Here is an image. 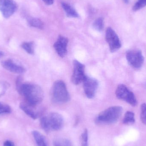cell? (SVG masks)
I'll list each match as a JSON object with an SVG mask.
<instances>
[{
    "mask_svg": "<svg viewBox=\"0 0 146 146\" xmlns=\"http://www.w3.org/2000/svg\"><path fill=\"white\" fill-rule=\"evenodd\" d=\"M42 1L47 5H52L54 2V0H42Z\"/></svg>",
    "mask_w": 146,
    "mask_h": 146,
    "instance_id": "obj_26",
    "label": "cell"
},
{
    "mask_svg": "<svg viewBox=\"0 0 146 146\" xmlns=\"http://www.w3.org/2000/svg\"><path fill=\"white\" fill-rule=\"evenodd\" d=\"M135 122V114L131 111H127L126 112L123 120V124L126 125H130Z\"/></svg>",
    "mask_w": 146,
    "mask_h": 146,
    "instance_id": "obj_17",
    "label": "cell"
},
{
    "mask_svg": "<svg viewBox=\"0 0 146 146\" xmlns=\"http://www.w3.org/2000/svg\"><path fill=\"white\" fill-rule=\"evenodd\" d=\"M73 66L72 81L75 85H78L83 82L86 76L85 74V66L76 60L73 62Z\"/></svg>",
    "mask_w": 146,
    "mask_h": 146,
    "instance_id": "obj_8",
    "label": "cell"
},
{
    "mask_svg": "<svg viewBox=\"0 0 146 146\" xmlns=\"http://www.w3.org/2000/svg\"><path fill=\"white\" fill-rule=\"evenodd\" d=\"M3 56V52H1V51H0V58H1Z\"/></svg>",
    "mask_w": 146,
    "mask_h": 146,
    "instance_id": "obj_27",
    "label": "cell"
},
{
    "mask_svg": "<svg viewBox=\"0 0 146 146\" xmlns=\"http://www.w3.org/2000/svg\"><path fill=\"white\" fill-rule=\"evenodd\" d=\"M126 58L129 66L135 69H138L142 67L145 57L142 51L140 50H130L126 53Z\"/></svg>",
    "mask_w": 146,
    "mask_h": 146,
    "instance_id": "obj_6",
    "label": "cell"
},
{
    "mask_svg": "<svg viewBox=\"0 0 146 146\" xmlns=\"http://www.w3.org/2000/svg\"><path fill=\"white\" fill-rule=\"evenodd\" d=\"M27 20V23L30 26L39 29H42L43 28V23L39 19L30 17H28Z\"/></svg>",
    "mask_w": 146,
    "mask_h": 146,
    "instance_id": "obj_16",
    "label": "cell"
},
{
    "mask_svg": "<svg viewBox=\"0 0 146 146\" xmlns=\"http://www.w3.org/2000/svg\"><path fill=\"white\" fill-rule=\"evenodd\" d=\"M18 91L24 96L26 102L33 106H36L43 99L42 89L36 84L31 83L22 84Z\"/></svg>",
    "mask_w": 146,
    "mask_h": 146,
    "instance_id": "obj_1",
    "label": "cell"
},
{
    "mask_svg": "<svg viewBox=\"0 0 146 146\" xmlns=\"http://www.w3.org/2000/svg\"><path fill=\"white\" fill-rule=\"evenodd\" d=\"M1 65L3 68L11 72L21 74L26 72V69L24 67L16 64L10 59L3 61L1 62Z\"/></svg>",
    "mask_w": 146,
    "mask_h": 146,
    "instance_id": "obj_12",
    "label": "cell"
},
{
    "mask_svg": "<svg viewBox=\"0 0 146 146\" xmlns=\"http://www.w3.org/2000/svg\"><path fill=\"white\" fill-rule=\"evenodd\" d=\"M123 109L120 106L109 107L100 113L96 119V122L100 124H110L116 122L122 113Z\"/></svg>",
    "mask_w": 146,
    "mask_h": 146,
    "instance_id": "obj_3",
    "label": "cell"
},
{
    "mask_svg": "<svg viewBox=\"0 0 146 146\" xmlns=\"http://www.w3.org/2000/svg\"><path fill=\"white\" fill-rule=\"evenodd\" d=\"M21 47L28 54H33L34 53V44L33 42H25L21 44Z\"/></svg>",
    "mask_w": 146,
    "mask_h": 146,
    "instance_id": "obj_19",
    "label": "cell"
},
{
    "mask_svg": "<svg viewBox=\"0 0 146 146\" xmlns=\"http://www.w3.org/2000/svg\"><path fill=\"white\" fill-rule=\"evenodd\" d=\"M106 39L112 53L116 52L121 47V43L115 32L111 27L107 28L106 32Z\"/></svg>",
    "mask_w": 146,
    "mask_h": 146,
    "instance_id": "obj_7",
    "label": "cell"
},
{
    "mask_svg": "<svg viewBox=\"0 0 146 146\" xmlns=\"http://www.w3.org/2000/svg\"><path fill=\"white\" fill-rule=\"evenodd\" d=\"M68 43V38L63 36H59L57 41L54 44V48L60 57L63 58L66 55Z\"/></svg>",
    "mask_w": 146,
    "mask_h": 146,
    "instance_id": "obj_11",
    "label": "cell"
},
{
    "mask_svg": "<svg viewBox=\"0 0 146 146\" xmlns=\"http://www.w3.org/2000/svg\"><path fill=\"white\" fill-rule=\"evenodd\" d=\"M141 120L144 124L146 125V104H142L141 107Z\"/></svg>",
    "mask_w": 146,
    "mask_h": 146,
    "instance_id": "obj_23",
    "label": "cell"
},
{
    "mask_svg": "<svg viewBox=\"0 0 146 146\" xmlns=\"http://www.w3.org/2000/svg\"><path fill=\"white\" fill-rule=\"evenodd\" d=\"M146 6V0H138L133 7L134 11L140 10Z\"/></svg>",
    "mask_w": 146,
    "mask_h": 146,
    "instance_id": "obj_22",
    "label": "cell"
},
{
    "mask_svg": "<svg viewBox=\"0 0 146 146\" xmlns=\"http://www.w3.org/2000/svg\"><path fill=\"white\" fill-rule=\"evenodd\" d=\"M115 94L118 99L125 101L132 106H135L138 104L134 94L123 84H120L117 86Z\"/></svg>",
    "mask_w": 146,
    "mask_h": 146,
    "instance_id": "obj_5",
    "label": "cell"
},
{
    "mask_svg": "<svg viewBox=\"0 0 146 146\" xmlns=\"http://www.w3.org/2000/svg\"><path fill=\"white\" fill-rule=\"evenodd\" d=\"M17 8V3L13 0H0V11L6 19L13 15Z\"/></svg>",
    "mask_w": 146,
    "mask_h": 146,
    "instance_id": "obj_10",
    "label": "cell"
},
{
    "mask_svg": "<svg viewBox=\"0 0 146 146\" xmlns=\"http://www.w3.org/2000/svg\"><path fill=\"white\" fill-rule=\"evenodd\" d=\"M36 106L31 105L26 102L22 103L20 104V108L27 115L35 120L38 117V113L36 110Z\"/></svg>",
    "mask_w": 146,
    "mask_h": 146,
    "instance_id": "obj_13",
    "label": "cell"
},
{
    "mask_svg": "<svg viewBox=\"0 0 146 146\" xmlns=\"http://www.w3.org/2000/svg\"><path fill=\"white\" fill-rule=\"evenodd\" d=\"M33 135L37 146H48L46 138L41 133L36 130L32 132Z\"/></svg>",
    "mask_w": 146,
    "mask_h": 146,
    "instance_id": "obj_14",
    "label": "cell"
},
{
    "mask_svg": "<svg viewBox=\"0 0 146 146\" xmlns=\"http://www.w3.org/2000/svg\"><path fill=\"white\" fill-rule=\"evenodd\" d=\"M93 27L95 30L98 31H102L104 28V19L100 17L97 19L94 22Z\"/></svg>",
    "mask_w": 146,
    "mask_h": 146,
    "instance_id": "obj_20",
    "label": "cell"
},
{
    "mask_svg": "<svg viewBox=\"0 0 146 146\" xmlns=\"http://www.w3.org/2000/svg\"><path fill=\"white\" fill-rule=\"evenodd\" d=\"M124 1V2L126 3H129V0H123Z\"/></svg>",
    "mask_w": 146,
    "mask_h": 146,
    "instance_id": "obj_28",
    "label": "cell"
},
{
    "mask_svg": "<svg viewBox=\"0 0 146 146\" xmlns=\"http://www.w3.org/2000/svg\"><path fill=\"white\" fill-rule=\"evenodd\" d=\"M11 112V108L8 105L0 103V115L9 114Z\"/></svg>",
    "mask_w": 146,
    "mask_h": 146,
    "instance_id": "obj_24",
    "label": "cell"
},
{
    "mask_svg": "<svg viewBox=\"0 0 146 146\" xmlns=\"http://www.w3.org/2000/svg\"><path fill=\"white\" fill-rule=\"evenodd\" d=\"M3 146H15L13 143L10 141H7L3 144Z\"/></svg>",
    "mask_w": 146,
    "mask_h": 146,
    "instance_id": "obj_25",
    "label": "cell"
},
{
    "mask_svg": "<svg viewBox=\"0 0 146 146\" xmlns=\"http://www.w3.org/2000/svg\"><path fill=\"white\" fill-rule=\"evenodd\" d=\"M52 98L55 103L64 104L70 99L69 93L64 82L58 80L55 82L52 88Z\"/></svg>",
    "mask_w": 146,
    "mask_h": 146,
    "instance_id": "obj_4",
    "label": "cell"
},
{
    "mask_svg": "<svg viewBox=\"0 0 146 146\" xmlns=\"http://www.w3.org/2000/svg\"><path fill=\"white\" fill-rule=\"evenodd\" d=\"M40 125L46 133L58 131L63 127V117L59 113H50L41 117Z\"/></svg>",
    "mask_w": 146,
    "mask_h": 146,
    "instance_id": "obj_2",
    "label": "cell"
},
{
    "mask_svg": "<svg viewBox=\"0 0 146 146\" xmlns=\"http://www.w3.org/2000/svg\"><path fill=\"white\" fill-rule=\"evenodd\" d=\"M54 146H73L70 140L66 138H58L54 141Z\"/></svg>",
    "mask_w": 146,
    "mask_h": 146,
    "instance_id": "obj_18",
    "label": "cell"
},
{
    "mask_svg": "<svg viewBox=\"0 0 146 146\" xmlns=\"http://www.w3.org/2000/svg\"><path fill=\"white\" fill-rule=\"evenodd\" d=\"M88 133L87 129H85L81 136V146H88Z\"/></svg>",
    "mask_w": 146,
    "mask_h": 146,
    "instance_id": "obj_21",
    "label": "cell"
},
{
    "mask_svg": "<svg viewBox=\"0 0 146 146\" xmlns=\"http://www.w3.org/2000/svg\"><path fill=\"white\" fill-rule=\"evenodd\" d=\"M83 88L88 98H93L95 96L98 86V80L94 78L86 76L83 81Z\"/></svg>",
    "mask_w": 146,
    "mask_h": 146,
    "instance_id": "obj_9",
    "label": "cell"
},
{
    "mask_svg": "<svg viewBox=\"0 0 146 146\" xmlns=\"http://www.w3.org/2000/svg\"><path fill=\"white\" fill-rule=\"evenodd\" d=\"M61 5L68 17L72 18H77L79 17L78 13L70 4L63 2L61 3Z\"/></svg>",
    "mask_w": 146,
    "mask_h": 146,
    "instance_id": "obj_15",
    "label": "cell"
}]
</instances>
